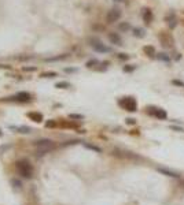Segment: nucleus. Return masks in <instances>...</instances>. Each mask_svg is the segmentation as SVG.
Returning a JSON list of instances; mask_svg holds the SVG:
<instances>
[{"label": "nucleus", "mask_w": 184, "mask_h": 205, "mask_svg": "<svg viewBox=\"0 0 184 205\" xmlns=\"http://www.w3.org/2000/svg\"><path fill=\"white\" fill-rule=\"evenodd\" d=\"M17 171L18 174L22 176V178H26V179H30L32 175H33V165L29 163L27 160H19L17 161Z\"/></svg>", "instance_id": "nucleus-1"}, {"label": "nucleus", "mask_w": 184, "mask_h": 205, "mask_svg": "<svg viewBox=\"0 0 184 205\" xmlns=\"http://www.w3.org/2000/svg\"><path fill=\"white\" fill-rule=\"evenodd\" d=\"M35 146L37 148L36 156H43L45 153H48L49 151H52L55 148V144L51 139H39L35 142Z\"/></svg>", "instance_id": "nucleus-2"}, {"label": "nucleus", "mask_w": 184, "mask_h": 205, "mask_svg": "<svg viewBox=\"0 0 184 205\" xmlns=\"http://www.w3.org/2000/svg\"><path fill=\"white\" fill-rule=\"evenodd\" d=\"M118 105L122 108V109H125L128 112H136L137 111V102H136L135 97H122L118 100Z\"/></svg>", "instance_id": "nucleus-3"}, {"label": "nucleus", "mask_w": 184, "mask_h": 205, "mask_svg": "<svg viewBox=\"0 0 184 205\" xmlns=\"http://www.w3.org/2000/svg\"><path fill=\"white\" fill-rule=\"evenodd\" d=\"M90 45L92 47L94 51H96L99 54H109V52H111V48L107 47L106 44H103V43L99 40V38H96V37L90 38Z\"/></svg>", "instance_id": "nucleus-4"}, {"label": "nucleus", "mask_w": 184, "mask_h": 205, "mask_svg": "<svg viewBox=\"0 0 184 205\" xmlns=\"http://www.w3.org/2000/svg\"><path fill=\"white\" fill-rule=\"evenodd\" d=\"M147 114L151 116H155L157 119H161V121H165L166 118H168V114H166L165 109H162V108H157V107H147Z\"/></svg>", "instance_id": "nucleus-5"}, {"label": "nucleus", "mask_w": 184, "mask_h": 205, "mask_svg": "<svg viewBox=\"0 0 184 205\" xmlns=\"http://www.w3.org/2000/svg\"><path fill=\"white\" fill-rule=\"evenodd\" d=\"M158 38L161 41V44L165 47V48H172L173 44H175V40H173V37L169 34V33H166V31H161L159 34H158Z\"/></svg>", "instance_id": "nucleus-6"}, {"label": "nucleus", "mask_w": 184, "mask_h": 205, "mask_svg": "<svg viewBox=\"0 0 184 205\" xmlns=\"http://www.w3.org/2000/svg\"><path fill=\"white\" fill-rule=\"evenodd\" d=\"M121 18V10L120 8H111L106 15V21L107 23H114L117 22L118 19Z\"/></svg>", "instance_id": "nucleus-7"}, {"label": "nucleus", "mask_w": 184, "mask_h": 205, "mask_svg": "<svg viewBox=\"0 0 184 205\" xmlns=\"http://www.w3.org/2000/svg\"><path fill=\"white\" fill-rule=\"evenodd\" d=\"M142 18H143V21H144L146 25H150V23L153 22V19H154L153 11H151L150 8H143V10H142Z\"/></svg>", "instance_id": "nucleus-8"}, {"label": "nucleus", "mask_w": 184, "mask_h": 205, "mask_svg": "<svg viewBox=\"0 0 184 205\" xmlns=\"http://www.w3.org/2000/svg\"><path fill=\"white\" fill-rule=\"evenodd\" d=\"M165 22L168 23V26L171 27V29H175V27L177 26V17H176V14L169 13L165 17Z\"/></svg>", "instance_id": "nucleus-9"}, {"label": "nucleus", "mask_w": 184, "mask_h": 205, "mask_svg": "<svg viewBox=\"0 0 184 205\" xmlns=\"http://www.w3.org/2000/svg\"><path fill=\"white\" fill-rule=\"evenodd\" d=\"M109 40H110V43L114 45H118V47L122 45V38L118 33H114V31H113V33H109Z\"/></svg>", "instance_id": "nucleus-10"}, {"label": "nucleus", "mask_w": 184, "mask_h": 205, "mask_svg": "<svg viewBox=\"0 0 184 205\" xmlns=\"http://www.w3.org/2000/svg\"><path fill=\"white\" fill-rule=\"evenodd\" d=\"M14 100H17V101H30L32 100V94L30 93H26V92H19V93L15 94V97H13Z\"/></svg>", "instance_id": "nucleus-11"}, {"label": "nucleus", "mask_w": 184, "mask_h": 205, "mask_svg": "<svg viewBox=\"0 0 184 205\" xmlns=\"http://www.w3.org/2000/svg\"><path fill=\"white\" fill-rule=\"evenodd\" d=\"M157 171L158 172H161L162 175H166V176H171V178H180V175L175 171H171V169L168 168H164V167H157Z\"/></svg>", "instance_id": "nucleus-12"}, {"label": "nucleus", "mask_w": 184, "mask_h": 205, "mask_svg": "<svg viewBox=\"0 0 184 205\" xmlns=\"http://www.w3.org/2000/svg\"><path fill=\"white\" fill-rule=\"evenodd\" d=\"M143 52L147 55L148 58H155L157 56V52H155V48H154L153 45H146L143 48Z\"/></svg>", "instance_id": "nucleus-13"}, {"label": "nucleus", "mask_w": 184, "mask_h": 205, "mask_svg": "<svg viewBox=\"0 0 184 205\" xmlns=\"http://www.w3.org/2000/svg\"><path fill=\"white\" fill-rule=\"evenodd\" d=\"M27 118L33 122H37V123H40L43 121V115H41L40 112H29L27 114Z\"/></svg>", "instance_id": "nucleus-14"}, {"label": "nucleus", "mask_w": 184, "mask_h": 205, "mask_svg": "<svg viewBox=\"0 0 184 205\" xmlns=\"http://www.w3.org/2000/svg\"><path fill=\"white\" fill-rule=\"evenodd\" d=\"M133 36L137 37V38H143L146 36V31L142 27H133Z\"/></svg>", "instance_id": "nucleus-15"}, {"label": "nucleus", "mask_w": 184, "mask_h": 205, "mask_svg": "<svg viewBox=\"0 0 184 205\" xmlns=\"http://www.w3.org/2000/svg\"><path fill=\"white\" fill-rule=\"evenodd\" d=\"M10 129L13 130H18L19 133H30V127H27V126H17V127H14V126H10Z\"/></svg>", "instance_id": "nucleus-16"}, {"label": "nucleus", "mask_w": 184, "mask_h": 205, "mask_svg": "<svg viewBox=\"0 0 184 205\" xmlns=\"http://www.w3.org/2000/svg\"><path fill=\"white\" fill-rule=\"evenodd\" d=\"M84 146L87 148V149H91V151L96 152V153H102V149L99 146H96V145H94V144H88V142H84Z\"/></svg>", "instance_id": "nucleus-17"}, {"label": "nucleus", "mask_w": 184, "mask_h": 205, "mask_svg": "<svg viewBox=\"0 0 184 205\" xmlns=\"http://www.w3.org/2000/svg\"><path fill=\"white\" fill-rule=\"evenodd\" d=\"M157 58L161 60V62H166V63H169L171 62V56L168 54H165V52H161V54H157Z\"/></svg>", "instance_id": "nucleus-18"}, {"label": "nucleus", "mask_w": 184, "mask_h": 205, "mask_svg": "<svg viewBox=\"0 0 184 205\" xmlns=\"http://www.w3.org/2000/svg\"><path fill=\"white\" fill-rule=\"evenodd\" d=\"M55 88H58V89H69V88H70V84L66 82V81H61V82H56V84H55Z\"/></svg>", "instance_id": "nucleus-19"}, {"label": "nucleus", "mask_w": 184, "mask_h": 205, "mask_svg": "<svg viewBox=\"0 0 184 205\" xmlns=\"http://www.w3.org/2000/svg\"><path fill=\"white\" fill-rule=\"evenodd\" d=\"M118 30L120 31H128L130 30V25L128 22H121L118 25Z\"/></svg>", "instance_id": "nucleus-20"}, {"label": "nucleus", "mask_w": 184, "mask_h": 205, "mask_svg": "<svg viewBox=\"0 0 184 205\" xmlns=\"http://www.w3.org/2000/svg\"><path fill=\"white\" fill-rule=\"evenodd\" d=\"M98 64H100V62H99L98 59H92V60H88V62H87V67H88V68H92V67L98 66Z\"/></svg>", "instance_id": "nucleus-21"}, {"label": "nucleus", "mask_w": 184, "mask_h": 205, "mask_svg": "<svg viewBox=\"0 0 184 205\" xmlns=\"http://www.w3.org/2000/svg\"><path fill=\"white\" fill-rule=\"evenodd\" d=\"M125 73H132L136 70V66L135 64H126V66H124V68H122Z\"/></svg>", "instance_id": "nucleus-22"}, {"label": "nucleus", "mask_w": 184, "mask_h": 205, "mask_svg": "<svg viewBox=\"0 0 184 205\" xmlns=\"http://www.w3.org/2000/svg\"><path fill=\"white\" fill-rule=\"evenodd\" d=\"M117 58L120 59V60H128L130 56L128 54H122V52H121V54H117Z\"/></svg>", "instance_id": "nucleus-23"}, {"label": "nucleus", "mask_w": 184, "mask_h": 205, "mask_svg": "<svg viewBox=\"0 0 184 205\" xmlns=\"http://www.w3.org/2000/svg\"><path fill=\"white\" fill-rule=\"evenodd\" d=\"M58 75V74H56V73H54V71H51V73H44V74H43V78H54V77H56Z\"/></svg>", "instance_id": "nucleus-24"}, {"label": "nucleus", "mask_w": 184, "mask_h": 205, "mask_svg": "<svg viewBox=\"0 0 184 205\" xmlns=\"http://www.w3.org/2000/svg\"><path fill=\"white\" fill-rule=\"evenodd\" d=\"M70 119H77V121H81V119H84V116L82 115H78V114H70L69 115Z\"/></svg>", "instance_id": "nucleus-25"}, {"label": "nucleus", "mask_w": 184, "mask_h": 205, "mask_svg": "<svg viewBox=\"0 0 184 205\" xmlns=\"http://www.w3.org/2000/svg\"><path fill=\"white\" fill-rule=\"evenodd\" d=\"M172 84L176 85V86H180V88H184V82L179 79H172Z\"/></svg>", "instance_id": "nucleus-26"}, {"label": "nucleus", "mask_w": 184, "mask_h": 205, "mask_svg": "<svg viewBox=\"0 0 184 205\" xmlns=\"http://www.w3.org/2000/svg\"><path fill=\"white\" fill-rule=\"evenodd\" d=\"M11 183H13V186H14V187H17V189H21V186H22V185H21V182H19L18 179H13V181H11Z\"/></svg>", "instance_id": "nucleus-27"}, {"label": "nucleus", "mask_w": 184, "mask_h": 205, "mask_svg": "<svg viewBox=\"0 0 184 205\" xmlns=\"http://www.w3.org/2000/svg\"><path fill=\"white\" fill-rule=\"evenodd\" d=\"M171 129L175 130V131H177V133H183V131H184L183 127H179V126H171Z\"/></svg>", "instance_id": "nucleus-28"}, {"label": "nucleus", "mask_w": 184, "mask_h": 205, "mask_svg": "<svg viewBox=\"0 0 184 205\" xmlns=\"http://www.w3.org/2000/svg\"><path fill=\"white\" fill-rule=\"evenodd\" d=\"M125 122H126V125H136V121L133 118H128Z\"/></svg>", "instance_id": "nucleus-29"}, {"label": "nucleus", "mask_w": 184, "mask_h": 205, "mask_svg": "<svg viewBox=\"0 0 184 205\" xmlns=\"http://www.w3.org/2000/svg\"><path fill=\"white\" fill-rule=\"evenodd\" d=\"M65 71H66V73H77V68H72V67H66V68H65Z\"/></svg>", "instance_id": "nucleus-30"}, {"label": "nucleus", "mask_w": 184, "mask_h": 205, "mask_svg": "<svg viewBox=\"0 0 184 205\" xmlns=\"http://www.w3.org/2000/svg\"><path fill=\"white\" fill-rule=\"evenodd\" d=\"M55 125H56V123H55L54 121H49V122H47V123H45V126H47V127H55Z\"/></svg>", "instance_id": "nucleus-31"}, {"label": "nucleus", "mask_w": 184, "mask_h": 205, "mask_svg": "<svg viewBox=\"0 0 184 205\" xmlns=\"http://www.w3.org/2000/svg\"><path fill=\"white\" fill-rule=\"evenodd\" d=\"M23 70H25V71H35V70H36V67H25Z\"/></svg>", "instance_id": "nucleus-32"}, {"label": "nucleus", "mask_w": 184, "mask_h": 205, "mask_svg": "<svg viewBox=\"0 0 184 205\" xmlns=\"http://www.w3.org/2000/svg\"><path fill=\"white\" fill-rule=\"evenodd\" d=\"M113 1H116V3H124L125 0H113Z\"/></svg>", "instance_id": "nucleus-33"}, {"label": "nucleus", "mask_w": 184, "mask_h": 205, "mask_svg": "<svg viewBox=\"0 0 184 205\" xmlns=\"http://www.w3.org/2000/svg\"><path fill=\"white\" fill-rule=\"evenodd\" d=\"M0 135H1V131H0Z\"/></svg>", "instance_id": "nucleus-34"}]
</instances>
